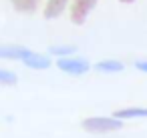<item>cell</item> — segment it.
<instances>
[{
    "label": "cell",
    "instance_id": "cell-7",
    "mask_svg": "<svg viewBox=\"0 0 147 138\" xmlns=\"http://www.w3.org/2000/svg\"><path fill=\"white\" fill-rule=\"evenodd\" d=\"M113 116L117 120H133V118H147V108H137V106H131V108H121V110H115Z\"/></svg>",
    "mask_w": 147,
    "mask_h": 138
},
{
    "label": "cell",
    "instance_id": "cell-4",
    "mask_svg": "<svg viewBox=\"0 0 147 138\" xmlns=\"http://www.w3.org/2000/svg\"><path fill=\"white\" fill-rule=\"evenodd\" d=\"M28 68H32V70H47L49 66H51V58L49 56H42V54H38V52H28V56L22 60Z\"/></svg>",
    "mask_w": 147,
    "mask_h": 138
},
{
    "label": "cell",
    "instance_id": "cell-2",
    "mask_svg": "<svg viewBox=\"0 0 147 138\" xmlns=\"http://www.w3.org/2000/svg\"><path fill=\"white\" fill-rule=\"evenodd\" d=\"M57 66L63 70V72H67V74H73V76H81V74H87L89 70H91V64H89V60H85V58H59L57 60Z\"/></svg>",
    "mask_w": 147,
    "mask_h": 138
},
{
    "label": "cell",
    "instance_id": "cell-11",
    "mask_svg": "<svg viewBox=\"0 0 147 138\" xmlns=\"http://www.w3.org/2000/svg\"><path fill=\"white\" fill-rule=\"evenodd\" d=\"M18 80V76L10 70H4V68H0V84L2 86H14Z\"/></svg>",
    "mask_w": 147,
    "mask_h": 138
},
{
    "label": "cell",
    "instance_id": "cell-3",
    "mask_svg": "<svg viewBox=\"0 0 147 138\" xmlns=\"http://www.w3.org/2000/svg\"><path fill=\"white\" fill-rule=\"evenodd\" d=\"M99 0H73L71 4V22L73 24H83L91 10L97 6Z\"/></svg>",
    "mask_w": 147,
    "mask_h": 138
},
{
    "label": "cell",
    "instance_id": "cell-1",
    "mask_svg": "<svg viewBox=\"0 0 147 138\" xmlns=\"http://www.w3.org/2000/svg\"><path fill=\"white\" fill-rule=\"evenodd\" d=\"M81 126H83V130H87L91 134H109V132L121 130L123 120H117L115 116H91V118H85L81 122Z\"/></svg>",
    "mask_w": 147,
    "mask_h": 138
},
{
    "label": "cell",
    "instance_id": "cell-6",
    "mask_svg": "<svg viewBox=\"0 0 147 138\" xmlns=\"http://www.w3.org/2000/svg\"><path fill=\"white\" fill-rule=\"evenodd\" d=\"M67 4H69V0H47L45 10H42L45 18L53 20V18H57V16H61L63 10L67 8Z\"/></svg>",
    "mask_w": 147,
    "mask_h": 138
},
{
    "label": "cell",
    "instance_id": "cell-5",
    "mask_svg": "<svg viewBox=\"0 0 147 138\" xmlns=\"http://www.w3.org/2000/svg\"><path fill=\"white\" fill-rule=\"evenodd\" d=\"M28 52L30 50L24 46H0V58H6V60H24Z\"/></svg>",
    "mask_w": 147,
    "mask_h": 138
},
{
    "label": "cell",
    "instance_id": "cell-12",
    "mask_svg": "<svg viewBox=\"0 0 147 138\" xmlns=\"http://www.w3.org/2000/svg\"><path fill=\"white\" fill-rule=\"evenodd\" d=\"M135 68L141 70V72H147V60H137L135 62Z\"/></svg>",
    "mask_w": 147,
    "mask_h": 138
},
{
    "label": "cell",
    "instance_id": "cell-10",
    "mask_svg": "<svg viewBox=\"0 0 147 138\" xmlns=\"http://www.w3.org/2000/svg\"><path fill=\"white\" fill-rule=\"evenodd\" d=\"M75 50H77L75 46H51L49 48V52L57 58H69L71 54H75Z\"/></svg>",
    "mask_w": 147,
    "mask_h": 138
},
{
    "label": "cell",
    "instance_id": "cell-8",
    "mask_svg": "<svg viewBox=\"0 0 147 138\" xmlns=\"http://www.w3.org/2000/svg\"><path fill=\"white\" fill-rule=\"evenodd\" d=\"M123 62L121 60H111V58H107V60H101V62H97L95 64V70L97 72H103V74H109V72H123Z\"/></svg>",
    "mask_w": 147,
    "mask_h": 138
},
{
    "label": "cell",
    "instance_id": "cell-9",
    "mask_svg": "<svg viewBox=\"0 0 147 138\" xmlns=\"http://www.w3.org/2000/svg\"><path fill=\"white\" fill-rule=\"evenodd\" d=\"M38 2L40 0H12V8L24 14H32L38 8Z\"/></svg>",
    "mask_w": 147,
    "mask_h": 138
},
{
    "label": "cell",
    "instance_id": "cell-13",
    "mask_svg": "<svg viewBox=\"0 0 147 138\" xmlns=\"http://www.w3.org/2000/svg\"><path fill=\"white\" fill-rule=\"evenodd\" d=\"M119 2H123V4H131V2H135V0H119Z\"/></svg>",
    "mask_w": 147,
    "mask_h": 138
}]
</instances>
